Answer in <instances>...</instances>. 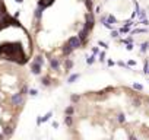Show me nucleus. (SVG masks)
<instances>
[{"label":"nucleus","instance_id":"1","mask_svg":"<svg viewBox=\"0 0 149 140\" xmlns=\"http://www.w3.org/2000/svg\"><path fill=\"white\" fill-rule=\"evenodd\" d=\"M19 66L0 61V139L12 136L25 105L28 76Z\"/></svg>","mask_w":149,"mask_h":140},{"label":"nucleus","instance_id":"2","mask_svg":"<svg viewBox=\"0 0 149 140\" xmlns=\"http://www.w3.org/2000/svg\"><path fill=\"white\" fill-rule=\"evenodd\" d=\"M15 31L25 32L26 29L16 19H13V18L7 13L5 3L0 0V45H2V56H0V60L12 61V63H16V64H21L22 66L25 63H28L29 58H26L10 41H9L7 38H5V34L7 32V34L13 35V37L21 35V37H18V38L28 39V41H32V39L31 38H26V37H29L28 34H15Z\"/></svg>","mask_w":149,"mask_h":140}]
</instances>
